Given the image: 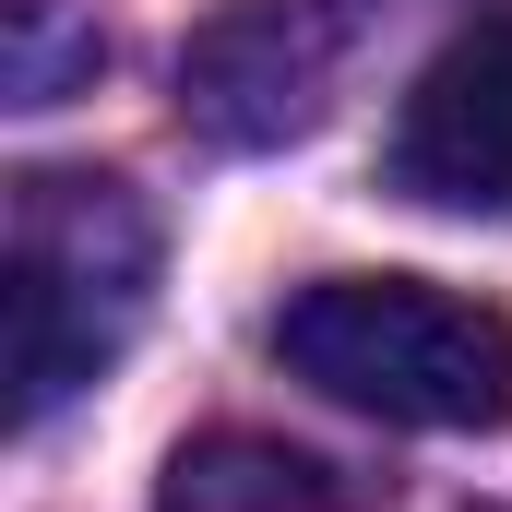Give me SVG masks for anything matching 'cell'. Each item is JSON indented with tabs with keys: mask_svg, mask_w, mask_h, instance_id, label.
<instances>
[{
	"mask_svg": "<svg viewBox=\"0 0 512 512\" xmlns=\"http://www.w3.org/2000/svg\"><path fill=\"white\" fill-rule=\"evenodd\" d=\"M274 358L382 429H512V322L429 274H322L274 310Z\"/></svg>",
	"mask_w": 512,
	"mask_h": 512,
	"instance_id": "cell-2",
	"label": "cell"
},
{
	"mask_svg": "<svg viewBox=\"0 0 512 512\" xmlns=\"http://www.w3.org/2000/svg\"><path fill=\"white\" fill-rule=\"evenodd\" d=\"M429 512H477V501H429Z\"/></svg>",
	"mask_w": 512,
	"mask_h": 512,
	"instance_id": "cell-6",
	"label": "cell"
},
{
	"mask_svg": "<svg viewBox=\"0 0 512 512\" xmlns=\"http://www.w3.org/2000/svg\"><path fill=\"white\" fill-rule=\"evenodd\" d=\"M382 179L429 215H512V0L429 48L393 108Z\"/></svg>",
	"mask_w": 512,
	"mask_h": 512,
	"instance_id": "cell-4",
	"label": "cell"
},
{
	"mask_svg": "<svg viewBox=\"0 0 512 512\" xmlns=\"http://www.w3.org/2000/svg\"><path fill=\"white\" fill-rule=\"evenodd\" d=\"M155 512H346V489L310 453L262 441V429H215V441H179L167 453Z\"/></svg>",
	"mask_w": 512,
	"mask_h": 512,
	"instance_id": "cell-5",
	"label": "cell"
},
{
	"mask_svg": "<svg viewBox=\"0 0 512 512\" xmlns=\"http://www.w3.org/2000/svg\"><path fill=\"white\" fill-rule=\"evenodd\" d=\"M155 310V215L131 179L96 167H24L12 179V251H0V334H12V417L48 429L84 382L120 370Z\"/></svg>",
	"mask_w": 512,
	"mask_h": 512,
	"instance_id": "cell-1",
	"label": "cell"
},
{
	"mask_svg": "<svg viewBox=\"0 0 512 512\" xmlns=\"http://www.w3.org/2000/svg\"><path fill=\"white\" fill-rule=\"evenodd\" d=\"M358 48V0H227L191 48H179V108L215 143H298L334 108V72Z\"/></svg>",
	"mask_w": 512,
	"mask_h": 512,
	"instance_id": "cell-3",
	"label": "cell"
}]
</instances>
